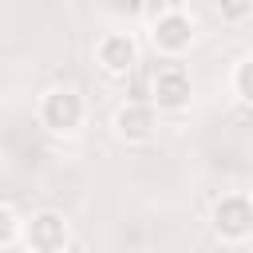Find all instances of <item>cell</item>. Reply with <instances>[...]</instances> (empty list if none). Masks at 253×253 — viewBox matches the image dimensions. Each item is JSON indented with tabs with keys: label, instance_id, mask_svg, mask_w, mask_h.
I'll return each instance as SVG.
<instances>
[{
	"label": "cell",
	"instance_id": "obj_9",
	"mask_svg": "<svg viewBox=\"0 0 253 253\" xmlns=\"http://www.w3.org/2000/svg\"><path fill=\"white\" fill-rule=\"evenodd\" d=\"M16 233H20V221H16V213H12L8 206H0V245L16 241Z\"/></svg>",
	"mask_w": 253,
	"mask_h": 253
},
{
	"label": "cell",
	"instance_id": "obj_2",
	"mask_svg": "<svg viewBox=\"0 0 253 253\" xmlns=\"http://www.w3.org/2000/svg\"><path fill=\"white\" fill-rule=\"evenodd\" d=\"M40 123L55 134H71L79 123H83V99L71 91V87H55L43 95L40 103Z\"/></svg>",
	"mask_w": 253,
	"mask_h": 253
},
{
	"label": "cell",
	"instance_id": "obj_1",
	"mask_svg": "<svg viewBox=\"0 0 253 253\" xmlns=\"http://www.w3.org/2000/svg\"><path fill=\"white\" fill-rule=\"evenodd\" d=\"M150 40L158 51L166 55H182L190 43H194V24L182 8H158L154 12V28H150Z\"/></svg>",
	"mask_w": 253,
	"mask_h": 253
},
{
	"label": "cell",
	"instance_id": "obj_5",
	"mask_svg": "<svg viewBox=\"0 0 253 253\" xmlns=\"http://www.w3.org/2000/svg\"><path fill=\"white\" fill-rule=\"evenodd\" d=\"M24 237H28V249L32 253H63V245H67V221L59 213L43 210V213H36L28 221Z\"/></svg>",
	"mask_w": 253,
	"mask_h": 253
},
{
	"label": "cell",
	"instance_id": "obj_6",
	"mask_svg": "<svg viewBox=\"0 0 253 253\" xmlns=\"http://www.w3.org/2000/svg\"><path fill=\"white\" fill-rule=\"evenodd\" d=\"M134 59H138V47H134V40L126 32H111V36L99 40V63H103V71L126 75L134 67Z\"/></svg>",
	"mask_w": 253,
	"mask_h": 253
},
{
	"label": "cell",
	"instance_id": "obj_11",
	"mask_svg": "<svg viewBox=\"0 0 253 253\" xmlns=\"http://www.w3.org/2000/svg\"><path fill=\"white\" fill-rule=\"evenodd\" d=\"M249 202H253V186H249Z\"/></svg>",
	"mask_w": 253,
	"mask_h": 253
},
{
	"label": "cell",
	"instance_id": "obj_10",
	"mask_svg": "<svg viewBox=\"0 0 253 253\" xmlns=\"http://www.w3.org/2000/svg\"><path fill=\"white\" fill-rule=\"evenodd\" d=\"M249 12H253V4H225V8H221L225 20H237V16H249Z\"/></svg>",
	"mask_w": 253,
	"mask_h": 253
},
{
	"label": "cell",
	"instance_id": "obj_4",
	"mask_svg": "<svg viewBox=\"0 0 253 253\" xmlns=\"http://www.w3.org/2000/svg\"><path fill=\"white\" fill-rule=\"evenodd\" d=\"M213 229L229 241H241L253 233V202L245 194H229L213 206Z\"/></svg>",
	"mask_w": 253,
	"mask_h": 253
},
{
	"label": "cell",
	"instance_id": "obj_3",
	"mask_svg": "<svg viewBox=\"0 0 253 253\" xmlns=\"http://www.w3.org/2000/svg\"><path fill=\"white\" fill-rule=\"evenodd\" d=\"M190 95H194V83H190V75H186L178 63H166V67L154 71L150 107H158V111H182V107L190 103Z\"/></svg>",
	"mask_w": 253,
	"mask_h": 253
},
{
	"label": "cell",
	"instance_id": "obj_8",
	"mask_svg": "<svg viewBox=\"0 0 253 253\" xmlns=\"http://www.w3.org/2000/svg\"><path fill=\"white\" fill-rule=\"evenodd\" d=\"M233 87H237V95H241L245 103H253V55L237 63V71H233Z\"/></svg>",
	"mask_w": 253,
	"mask_h": 253
},
{
	"label": "cell",
	"instance_id": "obj_7",
	"mask_svg": "<svg viewBox=\"0 0 253 253\" xmlns=\"http://www.w3.org/2000/svg\"><path fill=\"white\" fill-rule=\"evenodd\" d=\"M115 130H119V138H126V142H142V138H150L154 134V107L150 103H126V107H119L115 111Z\"/></svg>",
	"mask_w": 253,
	"mask_h": 253
}]
</instances>
